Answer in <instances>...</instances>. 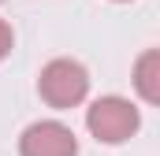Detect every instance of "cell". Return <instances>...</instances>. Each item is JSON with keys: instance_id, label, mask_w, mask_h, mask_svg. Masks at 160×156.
Masks as SVG:
<instances>
[{"instance_id": "1", "label": "cell", "mask_w": 160, "mask_h": 156, "mask_svg": "<svg viewBox=\"0 0 160 156\" xmlns=\"http://www.w3.org/2000/svg\"><path fill=\"white\" fill-rule=\"evenodd\" d=\"M38 93L41 100L56 112H67V108H78L82 100L89 97V71L82 67L78 60H48L38 75Z\"/></svg>"}, {"instance_id": "2", "label": "cell", "mask_w": 160, "mask_h": 156, "mask_svg": "<svg viewBox=\"0 0 160 156\" xmlns=\"http://www.w3.org/2000/svg\"><path fill=\"white\" fill-rule=\"evenodd\" d=\"M142 112L127 100V97H97L86 108V130L101 141V145H123L138 134Z\"/></svg>"}, {"instance_id": "4", "label": "cell", "mask_w": 160, "mask_h": 156, "mask_svg": "<svg viewBox=\"0 0 160 156\" xmlns=\"http://www.w3.org/2000/svg\"><path fill=\"white\" fill-rule=\"evenodd\" d=\"M134 89L145 104H157L160 100V52L157 48H145L134 63Z\"/></svg>"}, {"instance_id": "6", "label": "cell", "mask_w": 160, "mask_h": 156, "mask_svg": "<svg viewBox=\"0 0 160 156\" xmlns=\"http://www.w3.org/2000/svg\"><path fill=\"white\" fill-rule=\"evenodd\" d=\"M112 4H127V0H112Z\"/></svg>"}, {"instance_id": "3", "label": "cell", "mask_w": 160, "mask_h": 156, "mask_svg": "<svg viewBox=\"0 0 160 156\" xmlns=\"http://www.w3.org/2000/svg\"><path fill=\"white\" fill-rule=\"evenodd\" d=\"M19 156H78V138L60 119H41L22 130Z\"/></svg>"}, {"instance_id": "5", "label": "cell", "mask_w": 160, "mask_h": 156, "mask_svg": "<svg viewBox=\"0 0 160 156\" xmlns=\"http://www.w3.org/2000/svg\"><path fill=\"white\" fill-rule=\"evenodd\" d=\"M11 48H15V30H11V22L0 19V63L11 56Z\"/></svg>"}]
</instances>
